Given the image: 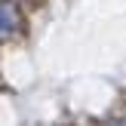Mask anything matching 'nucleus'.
Listing matches in <instances>:
<instances>
[{
	"mask_svg": "<svg viewBox=\"0 0 126 126\" xmlns=\"http://www.w3.org/2000/svg\"><path fill=\"white\" fill-rule=\"evenodd\" d=\"M16 25H18L16 6H12V0H3V3H0V34L9 37L12 31H16Z\"/></svg>",
	"mask_w": 126,
	"mask_h": 126,
	"instance_id": "f257e3e1",
	"label": "nucleus"
}]
</instances>
